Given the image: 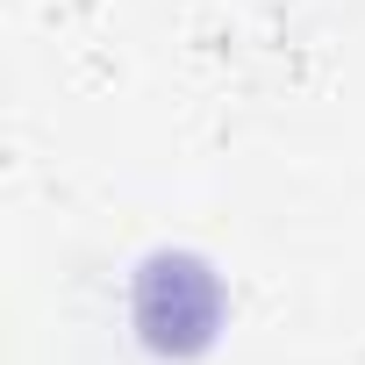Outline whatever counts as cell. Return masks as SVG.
I'll return each instance as SVG.
<instances>
[{"label": "cell", "mask_w": 365, "mask_h": 365, "mask_svg": "<svg viewBox=\"0 0 365 365\" xmlns=\"http://www.w3.org/2000/svg\"><path fill=\"white\" fill-rule=\"evenodd\" d=\"M222 315H230L222 272L194 251H150L129 279V322L158 358H201L222 336Z\"/></svg>", "instance_id": "6da1fadb"}]
</instances>
